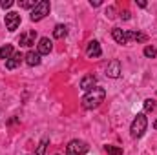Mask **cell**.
<instances>
[{
  "mask_svg": "<svg viewBox=\"0 0 157 155\" xmlns=\"http://www.w3.org/2000/svg\"><path fill=\"white\" fill-rule=\"evenodd\" d=\"M104 99H106V89L101 88V86H95L93 89H90V91L84 93V97H82L80 102H82L84 110H95V108H99L104 102Z\"/></svg>",
  "mask_w": 157,
  "mask_h": 155,
  "instance_id": "obj_1",
  "label": "cell"
},
{
  "mask_svg": "<svg viewBox=\"0 0 157 155\" xmlns=\"http://www.w3.org/2000/svg\"><path fill=\"white\" fill-rule=\"evenodd\" d=\"M146 128H148V119H146V115L144 113H137V117L133 119V122L130 126V133H132L133 139H141L144 135Z\"/></svg>",
  "mask_w": 157,
  "mask_h": 155,
  "instance_id": "obj_2",
  "label": "cell"
},
{
  "mask_svg": "<svg viewBox=\"0 0 157 155\" xmlns=\"http://www.w3.org/2000/svg\"><path fill=\"white\" fill-rule=\"evenodd\" d=\"M49 9H51V6H49V0H40L39 4L31 9V15H29V18L33 20V22H39L42 20L46 15H49Z\"/></svg>",
  "mask_w": 157,
  "mask_h": 155,
  "instance_id": "obj_3",
  "label": "cell"
},
{
  "mask_svg": "<svg viewBox=\"0 0 157 155\" xmlns=\"http://www.w3.org/2000/svg\"><path fill=\"white\" fill-rule=\"evenodd\" d=\"M88 150H90L88 142H84V141H80V139H73V141H70L68 146H66V155H84Z\"/></svg>",
  "mask_w": 157,
  "mask_h": 155,
  "instance_id": "obj_4",
  "label": "cell"
},
{
  "mask_svg": "<svg viewBox=\"0 0 157 155\" xmlns=\"http://www.w3.org/2000/svg\"><path fill=\"white\" fill-rule=\"evenodd\" d=\"M4 22H6V29L13 33V31H17L18 26H20V15H18L17 11H9V13H6Z\"/></svg>",
  "mask_w": 157,
  "mask_h": 155,
  "instance_id": "obj_5",
  "label": "cell"
},
{
  "mask_svg": "<svg viewBox=\"0 0 157 155\" xmlns=\"http://www.w3.org/2000/svg\"><path fill=\"white\" fill-rule=\"evenodd\" d=\"M86 55H88L90 59H99V57L102 55V47H101L99 40H91V42H88V47H86Z\"/></svg>",
  "mask_w": 157,
  "mask_h": 155,
  "instance_id": "obj_6",
  "label": "cell"
},
{
  "mask_svg": "<svg viewBox=\"0 0 157 155\" xmlns=\"http://www.w3.org/2000/svg\"><path fill=\"white\" fill-rule=\"evenodd\" d=\"M35 40H37V31H35V29H31V31H26V33H22V35H20L18 44H20V46H24V47H31V46L35 44Z\"/></svg>",
  "mask_w": 157,
  "mask_h": 155,
  "instance_id": "obj_7",
  "label": "cell"
},
{
  "mask_svg": "<svg viewBox=\"0 0 157 155\" xmlns=\"http://www.w3.org/2000/svg\"><path fill=\"white\" fill-rule=\"evenodd\" d=\"M121 73H122V70H121V62H119V60H112V62L108 64V68H106V77L119 78L121 77Z\"/></svg>",
  "mask_w": 157,
  "mask_h": 155,
  "instance_id": "obj_8",
  "label": "cell"
},
{
  "mask_svg": "<svg viewBox=\"0 0 157 155\" xmlns=\"http://www.w3.org/2000/svg\"><path fill=\"white\" fill-rule=\"evenodd\" d=\"M40 57H42V55H40L39 51H33V49H29V51L24 55V62H26L28 66H31V68H33V66H39L40 60H42Z\"/></svg>",
  "mask_w": 157,
  "mask_h": 155,
  "instance_id": "obj_9",
  "label": "cell"
},
{
  "mask_svg": "<svg viewBox=\"0 0 157 155\" xmlns=\"http://www.w3.org/2000/svg\"><path fill=\"white\" fill-rule=\"evenodd\" d=\"M112 37L113 40L121 44V46H126L128 44V31H124V29H121V28H113L112 29Z\"/></svg>",
  "mask_w": 157,
  "mask_h": 155,
  "instance_id": "obj_10",
  "label": "cell"
},
{
  "mask_svg": "<svg viewBox=\"0 0 157 155\" xmlns=\"http://www.w3.org/2000/svg\"><path fill=\"white\" fill-rule=\"evenodd\" d=\"M24 60V55L20 53V51H15L13 55H11V59H7L6 60V68L7 70H15V68H18L20 66V62Z\"/></svg>",
  "mask_w": 157,
  "mask_h": 155,
  "instance_id": "obj_11",
  "label": "cell"
},
{
  "mask_svg": "<svg viewBox=\"0 0 157 155\" xmlns=\"http://www.w3.org/2000/svg\"><path fill=\"white\" fill-rule=\"evenodd\" d=\"M95 86H97V77H95V75H86V77L80 78V89L90 91V89H93Z\"/></svg>",
  "mask_w": 157,
  "mask_h": 155,
  "instance_id": "obj_12",
  "label": "cell"
},
{
  "mask_svg": "<svg viewBox=\"0 0 157 155\" xmlns=\"http://www.w3.org/2000/svg\"><path fill=\"white\" fill-rule=\"evenodd\" d=\"M51 49H53V44H51V40L48 39V37H42L39 40V51L40 55H49L51 53Z\"/></svg>",
  "mask_w": 157,
  "mask_h": 155,
  "instance_id": "obj_13",
  "label": "cell"
},
{
  "mask_svg": "<svg viewBox=\"0 0 157 155\" xmlns=\"http://www.w3.org/2000/svg\"><path fill=\"white\" fill-rule=\"evenodd\" d=\"M66 35H68V28L64 24H57L55 29H53V37L55 39H64Z\"/></svg>",
  "mask_w": 157,
  "mask_h": 155,
  "instance_id": "obj_14",
  "label": "cell"
},
{
  "mask_svg": "<svg viewBox=\"0 0 157 155\" xmlns=\"http://www.w3.org/2000/svg\"><path fill=\"white\" fill-rule=\"evenodd\" d=\"M13 53H15V51H13V46H11V44H4V46L0 47V59H4V60L11 59Z\"/></svg>",
  "mask_w": 157,
  "mask_h": 155,
  "instance_id": "obj_15",
  "label": "cell"
},
{
  "mask_svg": "<svg viewBox=\"0 0 157 155\" xmlns=\"http://www.w3.org/2000/svg\"><path fill=\"white\" fill-rule=\"evenodd\" d=\"M146 35L144 33H139V31H128V42L130 40H137V42H146Z\"/></svg>",
  "mask_w": 157,
  "mask_h": 155,
  "instance_id": "obj_16",
  "label": "cell"
},
{
  "mask_svg": "<svg viewBox=\"0 0 157 155\" xmlns=\"http://www.w3.org/2000/svg\"><path fill=\"white\" fill-rule=\"evenodd\" d=\"M104 150H106V153H108V155H122V148H119V146L106 144V146H104Z\"/></svg>",
  "mask_w": 157,
  "mask_h": 155,
  "instance_id": "obj_17",
  "label": "cell"
},
{
  "mask_svg": "<svg viewBox=\"0 0 157 155\" xmlns=\"http://www.w3.org/2000/svg\"><path fill=\"white\" fill-rule=\"evenodd\" d=\"M143 53H144V57H148V59H155L157 57V49L154 47V46H146Z\"/></svg>",
  "mask_w": 157,
  "mask_h": 155,
  "instance_id": "obj_18",
  "label": "cell"
},
{
  "mask_svg": "<svg viewBox=\"0 0 157 155\" xmlns=\"http://www.w3.org/2000/svg\"><path fill=\"white\" fill-rule=\"evenodd\" d=\"M48 142H49V139H48V137H44V139L40 141L39 148H37V155H44V153H46V146H48Z\"/></svg>",
  "mask_w": 157,
  "mask_h": 155,
  "instance_id": "obj_19",
  "label": "cell"
},
{
  "mask_svg": "<svg viewBox=\"0 0 157 155\" xmlns=\"http://www.w3.org/2000/svg\"><path fill=\"white\" fill-rule=\"evenodd\" d=\"M37 4H39V2H35V0H20V2H18V6L24 7V9H33Z\"/></svg>",
  "mask_w": 157,
  "mask_h": 155,
  "instance_id": "obj_20",
  "label": "cell"
},
{
  "mask_svg": "<svg viewBox=\"0 0 157 155\" xmlns=\"http://www.w3.org/2000/svg\"><path fill=\"white\" fill-rule=\"evenodd\" d=\"M155 100H154V99H146V100H144V112H146V113H150V112H154V110H155Z\"/></svg>",
  "mask_w": 157,
  "mask_h": 155,
  "instance_id": "obj_21",
  "label": "cell"
},
{
  "mask_svg": "<svg viewBox=\"0 0 157 155\" xmlns=\"http://www.w3.org/2000/svg\"><path fill=\"white\" fill-rule=\"evenodd\" d=\"M13 4H15V2H13V0H2V2H0V6H2V7H4V9H9V7H11V6H13Z\"/></svg>",
  "mask_w": 157,
  "mask_h": 155,
  "instance_id": "obj_22",
  "label": "cell"
},
{
  "mask_svg": "<svg viewBox=\"0 0 157 155\" xmlns=\"http://www.w3.org/2000/svg\"><path fill=\"white\" fill-rule=\"evenodd\" d=\"M106 17L108 18H115V7H108L106 9Z\"/></svg>",
  "mask_w": 157,
  "mask_h": 155,
  "instance_id": "obj_23",
  "label": "cell"
},
{
  "mask_svg": "<svg viewBox=\"0 0 157 155\" xmlns=\"http://www.w3.org/2000/svg\"><path fill=\"white\" fill-rule=\"evenodd\" d=\"M121 18L122 20H130V11H122L121 13Z\"/></svg>",
  "mask_w": 157,
  "mask_h": 155,
  "instance_id": "obj_24",
  "label": "cell"
},
{
  "mask_svg": "<svg viewBox=\"0 0 157 155\" xmlns=\"http://www.w3.org/2000/svg\"><path fill=\"white\" fill-rule=\"evenodd\" d=\"M90 4H91L93 7H99V6H101L102 2H101V0H90Z\"/></svg>",
  "mask_w": 157,
  "mask_h": 155,
  "instance_id": "obj_25",
  "label": "cell"
},
{
  "mask_svg": "<svg viewBox=\"0 0 157 155\" xmlns=\"http://www.w3.org/2000/svg\"><path fill=\"white\" fill-rule=\"evenodd\" d=\"M137 6H139V7H146V2H144V0H137Z\"/></svg>",
  "mask_w": 157,
  "mask_h": 155,
  "instance_id": "obj_26",
  "label": "cell"
},
{
  "mask_svg": "<svg viewBox=\"0 0 157 155\" xmlns=\"http://www.w3.org/2000/svg\"><path fill=\"white\" fill-rule=\"evenodd\" d=\"M154 128H155V130H157V119H155V122H154Z\"/></svg>",
  "mask_w": 157,
  "mask_h": 155,
  "instance_id": "obj_27",
  "label": "cell"
}]
</instances>
